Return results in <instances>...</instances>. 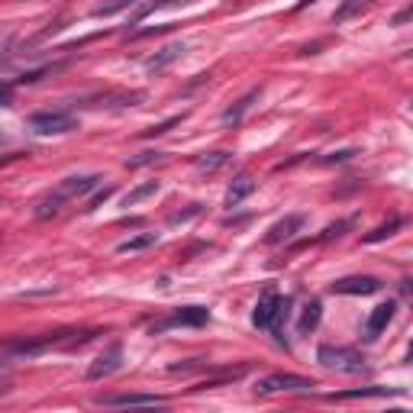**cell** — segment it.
Instances as JSON below:
<instances>
[{
	"mask_svg": "<svg viewBox=\"0 0 413 413\" xmlns=\"http://www.w3.org/2000/svg\"><path fill=\"white\" fill-rule=\"evenodd\" d=\"M413 17V10L410 7H404V10H401V13H397V17L394 19H391V23H394V26H404V23H407V19H410Z\"/></svg>",
	"mask_w": 413,
	"mask_h": 413,
	"instance_id": "cell-31",
	"label": "cell"
},
{
	"mask_svg": "<svg viewBox=\"0 0 413 413\" xmlns=\"http://www.w3.org/2000/svg\"><path fill=\"white\" fill-rule=\"evenodd\" d=\"M333 294H378L381 291V281L378 278H371V274H352V278H339L333 288H329Z\"/></svg>",
	"mask_w": 413,
	"mask_h": 413,
	"instance_id": "cell-9",
	"label": "cell"
},
{
	"mask_svg": "<svg viewBox=\"0 0 413 413\" xmlns=\"http://www.w3.org/2000/svg\"><path fill=\"white\" fill-rule=\"evenodd\" d=\"M394 313H397V304L394 301L378 304V307L368 313V319H365V339H378V336H381V333L387 329V323L394 319Z\"/></svg>",
	"mask_w": 413,
	"mask_h": 413,
	"instance_id": "cell-11",
	"label": "cell"
},
{
	"mask_svg": "<svg viewBox=\"0 0 413 413\" xmlns=\"http://www.w3.org/2000/svg\"><path fill=\"white\" fill-rule=\"evenodd\" d=\"M13 91H17V85L0 81V107H10V103H13Z\"/></svg>",
	"mask_w": 413,
	"mask_h": 413,
	"instance_id": "cell-29",
	"label": "cell"
},
{
	"mask_svg": "<svg viewBox=\"0 0 413 413\" xmlns=\"http://www.w3.org/2000/svg\"><path fill=\"white\" fill-rule=\"evenodd\" d=\"M255 188H258V181L249 175V171H243V175H236L233 184H229V191H226V206H239L245 197H252Z\"/></svg>",
	"mask_w": 413,
	"mask_h": 413,
	"instance_id": "cell-12",
	"label": "cell"
},
{
	"mask_svg": "<svg viewBox=\"0 0 413 413\" xmlns=\"http://www.w3.org/2000/svg\"><path fill=\"white\" fill-rule=\"evenodd\" d=\"M10 375H13V358L10 355H0V394H7L10 391Z\"/></svg>",
	"mask_w": 413,
	"mask_h": 413,
	"instance_id": "cell-25",
	"label": "cell"
},
{
	"mask_svg": "<svg viewBox=\"0 0 413 413\" xmlns=\"http://www.w3.org/2000/svg\"><path fill=\"white\" fill-rule=\"evenodd\" d=\"M123 368V346L120 342H113L107 352H100V355L91 362V368H87V381H103V378L116 375Z\"/></svg>",
	"mask_w": 413,
	"mask_h": 413,
	"instance_id": "cell-7",
	"label": "cell"
},
{
	"mask_svg": "<svg viewBox=\"0 0 413 413\" xmlns=\"http://www.w3.org/2000/svg\"><path fill=\"white\" fill-rule=\"evenodd\" d=\"M301 229H304V216L301 213H288L284 220H278V223L265 233V243H268V245H281V243H288V239H294Z\"/></svg>",
	"mask_w": 413,
	"mask_h": 413,
	"instance_id": "cell-10",
	"label": "cell"
},
{
	"mask_svg": "<svg viewBox=\"0 0 413 413\" xmlns=\"http://www.w3.org/2000/svg\"><path fill=\"white\" fill-rule=\"evenodd\" d=\"M110 194H113V188H103V191H97L94 197L87 200V210H97V206H100V204H103V200L110 197Z\"/></svg>",
	"mask_w": 413,
	"mask_h": 413,
	"instance_id": "cell-30",
	"label": "cell"
},
{
	"mask_svg": "<svg viewBox=\"0 0 413 413\" xmlns=\"http://www.w3.org/2000/svg\"><path fill=\"white\" fill-rule=\"evenodd\" d=\"M288 310H291V297L265 291L252 310V326L255 329H272L274 336H278V333H281V323L288 319Z\"/></svg>",
	"mask_w": 413,
	"mask_h": 413,
	"instance_id": "cell-2",
	"label": "cell"
},
{
	"mask_svg": "<svg viewBox=\"0 0 413 413\" xmlns=\"http://www.w3.org/2000/svg\"><path fill=\"white\" fill-rule=\"evenodd\" d=\"M391 394V387H355V391H339V394H329L326 401H362V397H385Z\"/></svg>",
	"mask_w": 413,
	"mask_h": 413,
	"instance_id": "cell-17",
	"label": "cell"
},
{
	"mask_svg": "<svg viewBox=\"0 0 413 413\" xmlns=\"http://www.w3.org/2000/svg\"><path fill=\"white\" fill-rule=\"evenodd\" d=\"M200 210H204V204H191L188 210H178V213H171V216H168V223H171V226L188 223V220H194V216H197Z\"/></svg>",
	"mask_w": 413,
	"mask_h": 413,
	"instance_id": "cell-24",
	"label": "cell"
},
{
	"mask_svg": "<svg viewBox=\"0 0 413 413\" xmlns=\"http://www.w3.org/2000/svg\"><path fill=\"white\" fill-rule=\"evenodd\" d=\"M307 3H317V0H301V3H297V10H304Z\"/></svg>",
	"mask_w": 413,
	"mask_h": 413,
	"instance_id": "cell-32",
	"label": "cell"
},
{
	"mask_svg": "<svg viewBox=\"0 0 413 413\" xmlns=\"http://www.w3.org/2000/svg\"><path fill=\"white\" fill-rule=\"evenodd\" d=\"M152 194H159V181H142V184H136V188L123 197V206H136L146 197H152Z\"/></svg>",
	"mask_w": 413,
	"mask_h": 413,
	"instance_id": "cell-18",
	"label": "cell"
},
{
	"mask_svg": "<svg viewBox=\"0 0 413 413\" xmlns=\"http://www.w3.org/2000/svg\"><path fill=\"white\" fill-rule=\"evenodd\" d=\"M161 159H165V152H142V155L130 159L126 165H130V168H139V165H152V161H161Z\"/></svg>",
	"mask_w": 413,
	"mask_h": 413,
	"instance_id": "cell-26",
	"label": "cell"
},
{
	"mask_svg": "<svg viewBox=\"0 0 413 413\" xmlns=\"http://www.w3.org/2000/svg\"><path fill=\"white\" fill-rule=\"evenodd\" d=\"M136 0H103V3H97L94 10H91V17H116V13H123V10H130Z\"/></svg>",
	"mask_w": 413,
	"mask_h": 413,
	"instance_id": "cell-19",
	"label": "cell"
},
{
	"mask_svg": "<svg viewBox=\"0 0 413 413\" xmlns=\"http://www.w3.org/2000/svg\"><path fill=\"white\" fill-rule=\"evenodd\" d=\"M319 319H323V307H319V301H310L307 307H304V313H301V323H297L301 336H310V333L319 326Z\"/></svg>",
	"mask_w": 413,
	"mask_h": 413,
	"instance_id": "cell-15",
	"label": "cell"
},
{
	"mask_svg": "<svg viewBox=\"0 0 413 413\" xmlns=\"http://www.w3.org/2000/svg\"><path fill=\"white\" fill-rule=\"evenodd\" d=\"M100 181H103L100 175H71V178L58 181L55 188L36 204L33 216H36V220H52V216H58L68 204H75V200L87 197L91 191H97L100 188Z\"/></svg>",
	"mask_w": 413,
	"mask_h": 413,
	"instance_id": "cell-1",
	"label": "cell"
},
{
	"mask_svg": "<svg viewBox=\"0 0 413 413\" xmlns=\"http://www.w3.org/2000/svg\"><path fill=\"white\" fill-rule=\"evenodd\" d=\"M206 323H210V310H206V307H178V310H171L161 323H155L152 333H161V329H178V326L197 329V326H206Z\"/></svg>",
	"mask_w": 413,
	"mask_h": 413,
	"instance_id": "cell-6",
	"label": "cell"
},
{
	"mask_svg": "<svg viewBox=\"0 0 413 413\" xmlns=\"http://www.w3.org/2000/svg\"><path fill=\"white\" fill-rule=\"evenodd\" d=\"M29 130L36 136H65V132H75L78 130V120L65 110H42V113H33L29 116Z\"/></svg>",
	"mask_w": 413,
	"mask_h": 413,
	"instance_id": "cell-4",
	"label": "cell"
},
{
	"mask_svg": "<svg viewBox=\"0 0 413 413\" xmlns=\"http://www.w3.org/2000/svg\"><path fill=\"white\" fill-rule=\"evenodd\" d=\"M349 226H352V220H339V223H333V226H326V233L319 236V239H339V236L346 233Z\"/></svg>",
	"mask_w": 413,
	"mask_h": 413,
	"instance_id": "cell-28",
	"label": "cell"
},
{
	"mask_svg": "<svg viewBox=\"0 0 413 413\" xmlns=\"http://www.w3.org/2000/svg\"><path fill=\"white\" fill-rule=\"evenodd\" d=\"M401 226H404V220H401V216H394L391 223L378 226L375 233H368V236H365V243H381V239H387V236H394V229H401Z\"/></svg>",
	"mask_w": 413,
	"mask_h": 413,
	"instance_id": "cell-23",
	"label": "cell"
},
{
	"mask_svg": "<svg viewBox=\"0 0 413 413\" xmlns=\"http://www.w3.org/2000/svg\"><path fill=\"white\" fill-rule=\"evenodd\" d=\"M191 3H197V0H149L146 7H139L136 13H132V23H139V19H146L149 13H155V10H168V7H191Z\"/></svg>",
	"mask_w": 413,
	"mask_h": 413,
	"instance_id": "cell-16",
	"label": "cell"
},
{
	"mask_svg": "<svg viewBox=\"0 0 413 413\" xmlns=\"http://www.w3.org/2000/svg\"><path fill=\"white\" fill-rule=\"evenodd\" d=\"M371 7V0H346L342 7L333 13V23H346L349 17H355V13H362V10Z\"/></svg>",
	"mask_w": 413,
	"mask_h": 413,
	"instance_id": "cell-22",
	"label": "cell"
},
{
	"mask_svg": "<svg viewBox=\"0 0 413 413\" xmlns=\"http://www.w3.org/2000/svg\"><path fill=\"white\" fill-rule=\"evenodd\" d=\"M317 362L323 368H333V371H346V375H362L368 368V358L346 346H319Z\"/></svg>",
	"mask_w": 413,
	"mask_h": 413,
	"instance_id": "cell-3",
	"label": "cell"
},
{
	"mask_svg": "<svg viewBox=\"0 0 413 413\" xmlns=\"http://www.w3.org/2000/svg\"><path fill=\"white\" fill-rule=\"evenodd\" d=\"M313 378H301V375H284V371H274V375H265L255 381V394H278V391H310Z\"/></svg>",
	"mask_w": 413,
	"mask_h": 413,
	"instance_id": "cell-5",
	"label": "cell"
},
{
	"mask_svg": "<svg viewBox=\"0 0 413 413\" xmlns=\"http://www.w3.org/2000/svg\"><path fill=\"white\" fill-rule=\"evenodd\" d=\"M226 161H229V152L216 149V152H206V155H200V159H194V165H197L200 171H216V168H223Z\"/></svg>",
	"mask_w": 413,
	"mask_h": 413,
	"instance_id": "cell-20",
	"label": "cell"
},
{
	"mask_svg": "<svg viewBox=\"0 0 413 413\" xmlns=\"http://www.w3.org/2000/svg\"><path fill=\"white\" fill-rule=\"evenodd\" d=\"M181 120H184V116H168V120H165V123H159V126H152V130H146V132H142V136H161V132H168L171 126H178Z\"/></svg>",
	"mask_w": 413,
	"mask_h": 413,
	"instance_id": "cell-27",
	"label": "cell"
},
{
	"mask_svg": "<svg viewBox=\"0 0 413 413\" xmlns=\"http://www.w3.org/2000/svg\"><path fill=\"white\" fill-rule=\"evenodd\" d=\"M252 100H258V91H249L245 97H239V100H236L233 107L223 113V123H226V126H236V123L243 120L245 113H249V107H252Z\"/></svg>",
	"mask_w": 413,
	"mask_h": 413,
	"instance_id": "cell-14",
	"label": "cell"
},
{
	"mask_svg": "<svg viewBox=\"0 0 413 413\" xmlns=\"http://www.w3.org/2000/svg\"><path fill=\"white\" fill-rule=\"evenodd\" d=\"M159 243V236L155 233H142V236H132V239H126V243L116 245V252H142V249H149V245Z\"/></svg>",
	"mask_w": 413,
	"mask_h": 413,
	"instance_id": "cell-21",
	"label": "cell"
},
{
	"mask_svg": "<svg viewBox=\"0 0 413 413\" xmlns=\"http://www.w3.org/2000/svg\"><path fill=\"white\" fill-rule=\"evenodd\" d=\"M184 52H188V46H184L181 39H178V42H168V46H161L152 58H146V71H161L165 65L178 62V58L184 55Z\"/></svg>",
	"mask_w": 413,
	"mask_h": 413,
	"instance_id": "cell-13",
	"label": "cell"
},
{
	"mask_svg": "<svg viewBox=\"0 0 413 413\" xmlns=\"http://www.w3.org/2000/svg\"><path fill=\"white\" fill-rule=\"evenodd\" d=\"M97 407H165L161 394H100L94 397Z\"/></svg>",
	"mask_w": 413,
	"mask_h": 413,
	"instance_id": "cell-8",
	"label": "cell"
}]
</instances>
